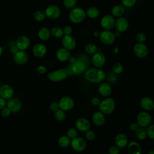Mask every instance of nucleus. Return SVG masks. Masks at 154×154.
<instances>
[{
	"label": "nucleus",
	"instance_id": "1",
	"mask_svg": "<svg viewBox=\"0 0 154 154\" xmlns=\"http://www.w3.org/2000/svg\"><path fill=\"white\" fill-rule=\"evenodd\" d=\"M84 78L90 82L99 83L105 79V73L102 69L99 68H90L85 71Z\"/></svg>",
	"mask_w": 154,
	"mask_h": 154
},
{
	"label": "nucleus",
	"instance_id": "2",
	"mask_svg": "<svg viewBox=\"0 0 154 154\" xmlns=\"http://www.w3.org/2000/svg\"><path fill=\"white\" fill-rule=\"evenodd\" d=\"M86 13L81 7L73 8L69 14L70 20L75 23L81 22L85 17Z\"/></svg>",
	"mask_w": 154,
	"mask_h": 154
},
{
	"label": "nucleus",
	"instance_id": "3",
	"mask_svg": "<svg viewBox=\"0 0 154 154\" xmlns=\"http://www.w3.org/2000/svg\"><path fill=\"white\" fill-rule=\"evenodd\" d=\"M116 103L113 99L106 98L101 101L99 105V111L104 114H109L113 112L115 109Z\"/></svg>",
	"mask_w": 154,
	"mask_h": 154
},
{
	"label": "nucleus",
	"instance_id": "4",
	"mask_svg": "<svg viewBox=\"0 0 154 154\" xmlns=\"http://www.w3.org/2000/svg\"><path fill=\"white\" fill-rule=\"evenodd\" d=\"M68 73L67 70L64 69H60L48 73V78L51 81L58 82L65 79Z\"/></svg>",
	"mask_w": 154,
	"mask_h": 154
},
{
	"label": "nucleus",
	"instance_id": "5",
	"mask_svg": "<svg viewBox=\"0 0 154 154\" xmlns=\"http://www.w3.org/2000/svg\"><path fill=\"white\" fill-rule=\"evenodd\" d=\"M137 121L140 127L147 128L152 122V117L148 112L141 111L137 114Z\"/></svg>",
	"mask_w": 154,
	"mask_h": 154
},
{
	"label": "nucleus",
	"instance_id": "6",
	"mask_svg": "<svg viewBox=\"0 0 154 154\" xmlns=\"http://www.w3.org/2000/svg\"><path fill=\"white\" fill-rule=\"evenodd\" d=\"M70 145L73 150L75 152H80L83 151L87 146L86 142L84 138L82 137H76L71 141Z\"/></svg>",
	"mask_w": 154,
	"mask_h": 154
},
{
	"label": "nucleus",
	"instance_id": "7",
	"mask_svg": "<svg viewBox=\"0 0 154 154\" xmlns=\"http://www.w3.org/2000/svg\"><path fill=\"white\" fill-rule=\"evenodd\" d=\"M100 41L105 45H109L114 43L116 39L115 34L109 30H105L100 33Z\"/></svg>",
	"mask_w": 154,
	"mask_h": 154
},
{
	"label": "nucleus",
	"instance_id": "8",
	"mask_svg": "<svg viewBox=\"0 0 154 154\" xmlns=\"http://www.w3.org/2000/svg\"><path fill=\"white\" fill-rule=\"evenodd\" d=\"M45 13L46 16L49 19H55L60 17L61 14V10L58 6L51 5L46 8Z\"/></svg>",
	"mask_w": 154,
	"mask_h": 154
},
{
	"label": "nucleus",
	"instance_id": "9",
	"mask_svg": "<svg viewBox=\"0 0 154 154\" xmlns=\"http://www.w3.org/2000/svg\"><path fill=\"white\" fill-rule=\"evenodd\" d=\"M60 108L64 111H69L74 106L73 100L69 96L62 97L58 102Z\"/></svg>",
	"mask_w": 154,
	"mask_h": 154
},
{
	"label": "nucleus",
	"instance_id": "10",
	"mask_svg": "<svg viewBox=\"0 0 154 154\" xmlns=\"http://www.w3.org/2000/svg\"><path fill=\"white\" fill-rule=\"evenodd\" d=\"M148 48L143 43H137L134 47L135 55L139 58H144L148 54Z\"/></svg>",
	"mask_w": 154,
	"mask_h": 154
},
{
	"label": "nucleus",
	"instance_id": "11",
	"mask_svg": "<svg viewBox=\"0 0 154 154\" xmlns=\"http://www.w3.org/2000/svg\"><path fill=\"white\" fill-rule=\"evenodd\" d=\"M7 106L11 112H17L22 109V104L21 101L17 98H10L7 103Z\"/></svg>",
	"mask_w": 154,
	"mask_h": 154
},
{
	"label": "nucleus",
	"instance_id": "12",
	"mask_svg": "<svg viewBox=\"0 0 154 154\" xmlns=\"http://www.w3.org/2000/svg\"><path fill=\"white\" fill-rule=\"evenodd\" d=\"M100 25L105 30L112 29L115 25V20L111 15H105L100 20Z\"/></svg>",
	"mask_w": 154,
	"mask_h": 154
},
{
	"label": "nucleus",
	"instance_id": "13",
	"mask_svg": "<svg viewBox=\"0 0 154 154\" xmlns=\"http://www.w3.org/2000/svg\"><path fill=\"white\" fill-rule=\"evenodd\" d=\"M106 61L105 56L100 52H96L92 57V63L96 67L103 66Z\"/></svg>",
	"mask_w": 154,
	"mask_h": 154
},
{
	"label": "nucleus",
	"instance_id": "14",
	"mask_svg": "<svg viewBox=\"0 0 154 154\" xmlns=\"http://www.w3.org/2000/svg\"><path fill=\"white\" fill-rule=\"evenodd\" d=\"M30 45V40L29 38L25 35L19 37L16 42V46L20 51L27 49Z\"/></svg>",
	"mask_w": 154,
	"mask_h": 154
},
{
	"label": "nucleus",
	"instance_id": "15",
	"mask_svg": "<svg viewBox=\"0 0 154 154\" xmlns=\"http://www.w3.org/2000/svg\"><path fill=\"white\" fill-rule=\"evenodd\" d=\"M13 94L14 90L10 85L4 84L0 87V97L5 100L11 98Z\"/></svg>",
	"mask_w": 154,
	"mask_h": 154
},
{
	"label": "nucleus",
	"instance_id": "16",
	"mask_svg": "<svg viewBox=\"0 0 154 154\" xmlns=\"http://www.w3.org/2000/svg\"><path fill=\"white\" fill-rule=\"evenodd\" d=\"M63 47L69 51L73 49L76 46V41L70 35H65L62 39Z\"/></svg>",
	"mask_w": 154,
	"mask_h": 154
},
{
	"label": "nucleus",
	"instance_id": "17",
	"mask_svg": "<svg viewBox=\"0 0 154 154\" xmlns=\"http://www.w3.org/2000/svg\"><path fill=\"white\" fill-rule=\"evenodd\" d=\"M28 60V56L26 52L24 51L19 50L17 53L14 54L13 60L14 61L19 65L25 64Z\"/></svg>",
	"mask_w": 154,
	"mask_h": 154
},
{
	"label": "nucleus",
	"instance_id": "18",
	"mask_svg": "<svg viewBox=\"0 0 154 154\" xmlns=\"http://www.w3.org/2000/svg\"><path fill=\"white\" fill-rule=\"evenodd\" d=\"M115 27L117 31L124 32L129 27V22L125 17H120L115 21Z\"/></svg>",
	"mask_w": 154,
	"mask_h": 154
},
{
	"label": "nucleus",
	"instance_id": "19",
	"mask_svg": "<svg viewBox=\"0 0 154 154\" xmlns=\"http://www.w3.org/2000/svg\"><path fill=\"white\" fill-rule=\"evenodd\" d=\"M76 128L81 132H86L90 128V122L85 118H79L75 122Z\"/></svg>",
	"mask_w": 154,
	"mask_h": 154
},
{
	"label": "nucleus",
	"instance_id": "20",
	"mask_svg": "<svg viewBox=\"0 0 154 154\" xmlns=\"http://www.w3.org/2000/svg\"><path fill=\"white\" fill-rule=\"evenodd\" d=\"M46 47L45 45L38 43L35 44L32 48V52L34 55L38 58L44 57L46 54Z\"/></svg>",
	"mask_w": 154,
	"mask_h": 154
},
{
	"label": "nucleus",
	"instance_id": "21",
	"mask_svg": "<svg viewBox=\"0 0 154 154\" xmlns=\"http://www.w3.org/2000/svg\"><path fill=\"white\" fill-rule=\"evenodd\" d=\"M115 143L116 145L119 148H125L128 146V138L125 134H118L115 137Z\"/></svg>",
	"mask_w": 154,
	"mask_h": 154
},
{
	"label": "nucleus",
	"instance_id": "22",
	"mask_svg": "<svg viewBox=\"0 0 154 154\" xmlns=\"http://www.w3.org/2000/svg\"><path fill=\"white\" fill-rule=\"evenodd\" d=\"M56 57L60 61H66L69 60L70 54L69 50L64 48H59L56 52Z\"/></svg>",
	"mask_w": 154,
	"mask_h": 154
},
{
	"label": "nucleus",
	"instance_id": "23",
	"mask_svg": "<svg viewBox=\"0 0 154 154\" xmlns=\"http://www.w3.org/2000/svg\"><path fill=\"white\" fill-rule=\"evenodd\" d=\"M92 121L97 126H102L105 122V117L103 113L99 111H96L92 116Z\"/></svg>",
	"mask_w": 154,
	"mask_h": 154
},
{
	"label": "nucleus",
	"instance_id": "24",
	"mask_svg": "<svg viewBox=\"0 0 154 154\" xmlns=\"http://www.w3.org/2000/svg\"><path fill=\"white\" fill-rule=\"evenodd\" d=\"M140 106L145 111H150L153 109L154 102L150 97H144L140 100Z\"/></svg>",
	"mask_w": 154,
	"mask_h": 154
},
{
	"label": "nucleus",
	"instance_id": "25",
	"mask_svg": "<svg viewBox=\"0 0 154 154\" xmlns=\"http://www.w3.org/2000/svg\"><path fill=\"white\" fill-rule=\"evenodd\" d=\"M128 152L129 154H141V147L140 145L135 142L132 141L128 144Z\"/></svg>",
	"mask_w": 154,
	"mask_h": 154
},
{
	"label": "nucleus",
	"instance_id": "26",
	"mask_svg": "<svg viewBox=\"0 0 154 154\" xmlns=\"http://www.w3.org/2000/svg\"><path fill=\"white\" fill-rule=\"evenodd\" d=\"M85 64L81 61H75L72 63L71 66V70L73 73L75 74L81 73L85 69Z\"/></svg>",
	"mask_w": 154,
	"mask_h": 154
},
{
	"label": "nucleus",
	"instance_id": "27",
	"mask_svg": "<svg viewBox=\"0 0 154 154\" xmlns=\"http://www.w3.org/2000/svg\"><path fill=\"white\" fill-rule=\"evenodd\" d=\"M112 91L111 87L107 83H102L99 87V92L103 96H108Z\"/></svg>",
	"mask_w": 154,
	"mask_h": 154
},
{
	"label": "nucleus",
	"instance_id": "28",
	"mask_svg": "<svg viewBox=\"0 0 154 154\" xmlns=\"http://www.w3.org/2000/svg\"><path fill=\"white\" fill-rule=\"evenodd\" d=\"M38 37L43 41H46L48 40L51 35V31L46 27L41 28L38 32Z\"/></svg>",
	"mask_w": 154,
	"mask_h": 154
},
{
	"label": "nucleus",
	"instance_id": "29",
	"mask_svg": "<svg viewBox=\"0 0 154 154\" xmlns=\"http://www.w3.org/2000/svg\"><path fill=\"white\" fill-rule=\"evenodd\" d=\"M71 140L70 138H69L67 136H61L59 138L58 140V145L63 148H66L69 147L70 145Z\"/></svg>",
	"mask_w": 154,
	"mask_h": 154
},
{
	"label": "nucleus",
	"instance_id": "30",
	"mask_svg": "<svg viewBox=\"0 0 154 154\" xmlns=\"http://www.w3.org/2000/svg\"><path fill=\"white\" fill-rule=\"evenodd\" d=\"M86 15L91 19L96 18L99 15V10L95 7H90L86 11Z\"/></svg>",
	"mask_w": 154,
	"mask_h": 154
},
{
	"label": "nucleus",
	"instance_id": "31",
	"mask_svg": "<svg viewBox=\"0 0 154 154\" xmlns=\"http://www.w3.org/2000/svg\"><path fill=\"white\" fill-rule=\"evenodd\" d=\"M111 13L115 17H120L124 13V8L122 5H116L112 7Z\"/></svg>",
	"mask_w": 154,
	"mask_h": 154
},
{
	"label": "nucleus",
	"instance_id": "32",
	"mask_svg": "<svg viewBox=\"0 0 154 154\" xmlns=\"http://www.w3.org/2000/svg\"><path fill=\"white\" fill-rule=\"evenodd\" d=\"M135 137L139 140H143L147 137L146 131L144 128H139L135 132Z\"/></svg>",
	"mask_w": 154,
	"mask_h": 154
},
{
	"label": "nucleus",
	"instance_id": "33",
	"mask_svg": "<svg viewBox=\"0 0 154 154\" xmlns=\"http://www.w3.org/2000/svg\"><path fill=\"white\" fill-rule=\"evenodd\" d=\"M63 30L59 26H54L51 30V34L54 37L60 38L63 35Z\"/></svg>",
	"mask_w": 154,
	"mask_h": 154
},
{
	"label": "nucleus",
	"instance_id": "34",
	"mask_svg": "<svg viewBox=\"0 0 154 154\" xmlns=\"http://www.w3.org/2000/svg\"><path fill=\"white\" fill-rule=\"evenodd\" d=\"M66 115L64 110L59 109L54 112V117L58 121H63L66 119Z\"/></svg>",
	"mask_w": 154,
	"mask_h": 154
},
{
	"label": "nucleus",
	"instance_id": "35",
	"mask_svg": "<svg viewBox=\"0 0 154 154\" xmlns=\"http://www.w3.org/2000/svg\"><path fill=\"white\" fill-rule=\"evenodd\" d=\"M97 46L93 43H88L85 46V51L88 54H94L97 52Z\"/></svg>",
	"mask_w": 154,
	"mask_h": 154
},
{
	"label": "nucleus",
	"instance_id": "36",
	"mask_svg": "<svg viewBox=\"0 0 154 154\" xmlns=\"http://www.w3.org/2000/svg\"><path fill=\"white\" fill-rule=\"evenodd\" d=\"M34 19L38 22H41L45 20L46 17V14L45 12L41 11V10H38L35 11L34 14Z\"/></svg>",
	"mask_w": 154,
	"mask_h": 154
},
{
	"label": "nucleus",
	"instance_id": "37",
	"mask_svg": "<svg viewBox=\"0 0 154 154\" xmlns=\"http://www.w3.org/2000/svg\"><path fill=\"white\" fill-rule=\"evenodd\" d=\"M77 4V0H64L63 5L64 6L69 9L73 8L75 7Z\"/></svg>",
	"mask_w": 154,
	"mask_h": 154
},
{
	"label": "nucleus",
	"instance_id": "38",
	"mask_svg": "<svg viewBox=\"0 0 154 154\" xmlns=\"http://www.w3.org/2000/svg\"><path fill=\"white\" fill-rule=\"evenodd\" d=\"M123 69V67L122 64L120 63H116L113 66H112V70L114 73L117 74H119L122 72Z\"/></svg>",
	"mask_w": 154,
	"mask_h": 154
},
{
	"label": "nucleus",
	"instance_id": "39",
	"mask_svg": "<svg viewBox=\"0 0 154 154\" xmlns=\"http://www.w3.org/2000/svg\"><path fill=\"white\" fill-rule=\"evenodd\" d=\"M147 136L151 139L154 140V125H150L146 129Z\"/></svg>",
	"mask_w": 154,
	"mask_h": 154
},
{
	"label": "nucleus",
	"instance_id": "40",
	"mask_svg": "<svg viewBox=\"0 0 154 154\" xmlns=\"http://www.w3.org/2000/svg\"><path fill=\"white\" fill-rule=\"evenodd\" d=\"M67 136L70 138V139H73L75 138H76L78 135V132L76 131V129L75 128H70L68 131H67Z\"/></svg>",
	"mask_w": 154,
	"mask_h": 154
},
{
	"label": "nucleus",
	"instance_id": "41",
	"mask_svg": "<svg viewBox=\"0 0 154 154\" xmlns=\"http://www.w3.org/2000/svg\"><path fill=\"white\" fill-rule=\"evenodd\" d=\"M85 132V137L88 141H92L95 138V133L93 131L88 130Z\"/></svg>",
	"mask_w": 154,
	"mask_h": 154
},
{
	"label": "nucleus",
	"instance_id": "42",
	"mask_svg": "<svg viewBox=\"0 0 154 154\" xmlns=\"http://www.w3.org/2000/svg\"><path fill=\"white\" fill-rule=\"evenodd\" d=\"M120 152V148L116 145L111 146L108 149V154H119Z\"/></svg>",
	"mask_w": 154,
	"mask_h": 154
},
{
	"label": "nucleus",
	"instance_id": "43",
	"mask_svg": "<svg viewBox=\"0 0 154 154\" xmlns=\"http://www.w3.org/2000/svg\"><path fill=\"white\" fill-rule=\"evenodd\" d=\"M146 35L143 32H139L136 35V40L138 43H143L146 40Z\"/></svg>",
	"mask_w": 154,
	"mask_h": 154
},
{
	"label": "nucleus",
	"instance_id": "44",
	"mask_svg": "<svg viewBox=\"0 0 154 154\" xmlns=\"http://www.w3.org/2000/svg\"><path fill=\"white\" fill-rule=\"evenodd\" d=\"M11 112V110L7 106V107L5 106L1 109V114L3 117H8L10 115Z\"/></svg>",
	"mask_w": 154,
	"mask_h": 154
},
{
	"label": "nucleus",
	"instance_id": "45",
	"mask_svg": "<svg viewBox=\"0 0 154 154\" xmlns=\"http://www.w3.org/2000/svg\"><path fill=\"white\" fill-rule=\"evenodd\" d=\"M122 2L126 7H131L135 5L136 3V0H122Z\"/></svg>",
	"mask_w": 154,
	"mask_h": 154
},
{
	"label": "nucleus",
	"instance_id": "46",
	"mask_svg": "<svg viewBox=\"0 0 154 154\" xmlns=\"http://www.w3.org/2000/svg\"><path fill=\"white\" fill-rule=\"evenodd\" d=\"M49 108L51 109V111L55 112L56 111H57L58 109H60V106H59V104H58V102H52L49 106Z\"/></svg>",
	"mask_w": 154,
	"mask_h": 154
},
{
	"label": "nucleus",
	"instance_id": "47",
	"mask_svg": "<svg viewBox=\"0 0 154 154\" xmlns=\"http://www.w3.org/2000/svg\"><path fill=\"white\" fill-rule=\"evenodd\" d=\"M37 71L40 74H44L47 72V69L45 66L40 65L37 67Z\"/></svg>",
	"mask_w": 154,
	"mask_h": 154
},
{
	"label": "nucleus",
	"instance_id": "48",
	"mask_svg": "<svg viewBox=\"0 0 154 154\" xmlns=\"http://www.w3.org/2000/svg\"><path fill=\"white\" fill-rule=\"evenodd\" d=\"M63 30V33L65 35H70L72 32V27L70 26H66Z\"/></svg>",
	"mask_w": 154,
	"mask_h": 154
},
{
	"label": "nucleus",
	"instance_id": "49",
	"mask_svg": "<svg viewBox=\"0 0 154 154\" xmlns=\"http://www.w3.org/2000/svg\"><path fill=\"white\" fill-rule=\"evenodd\" d=\"M140 126H139V125L138 124V123H132L131 125H130V129L132 131H134L135 132Z\"/></svg>",
	"mask_w": 154,
	"mask_h": 154
},
{
	"label": "nucleus",
	"instance_id": "50",
	"mask_svg": "<svg viewBox=\"0 0 154 154\" xmlns=\"http://www.w3.org/2000/svg\"><path fill=\"white\" fill-rule=\"evenodd\" d=\"M100 102V100L97 97H93L91 100V103H92V105H95V106L99 105Z\"/></svg>",
	"mask_w": 154,
	"mask_h": 154
},
{
	"label": "nucleus",
	"instance_id": "51",
	"mask_svg": "<svg viewBox=\"0 0 154 154\" xmlns=\"http://www.w3.org/2000/svg\"><path fill=\"white\" fill-rule=\"evenodd\" d=\"M6 105H7V103L5 102V100L0 97V110H1L4 107H5Z\"/></svg>",
	"mask_w": 154,
	"mask_h": 154
},
{
	"label": "nucleus",
	"instance_id": "52",
	"mask_svg": "<svg viewBox=\"0 0 154 154\" xmlns=\"http://www.w3.org/2000/svg\"><path fill=\"white\" fill-rule=\"evenodd\" d=\"M19 51V49L17 48V47L16 46H13L11 48V52L12 54H15L16 53H17L18 51Z\"/></svg>",
	"mask_w": 154,
	"mask_h": 154
},
{
	"label": "nucleus",
	"instance_id": "53",
	"mask_svg": "<svg viewBox=\"0 0 154 154\" xmlns=\"http://www.w3.org/2000/svg\"><path fill=\"white\" fill-rule=\"evenodd\" d=\"M93 35H94L95 37H99V35H100V32H99V31H95L93 32Z\"/></svg>",
	"mask_w": 154,
	"mask_h": 154
},
{
	"label": "nucleus",
	"instance_id": "54",
	"mask_svg": "<svg viewBox=\"0 0 154 154\" xmlns=\"http://www.w3.org/2000/svg\"><path fill=\"white\" fill-rule=\"evenodd\" d=\"M2 52H3V49H2V48L0 46V57H1L2 54Z\"/></svg>",
	"mask_w": 154,
	"mask_h": 154
},
{
	"label": "nucleus",
	"instance_id": "55",
	"mask_svg": "<svg viewBox=\"0 0 154 154\" xmlns=\"http://www.w3.org/2000/svg\"><path fill=\"white\" fill-rule=\"evenodd\" d=\"M147 154H154V150H150Z\"/></svg>",
	"mask_w": 154,
	"mask_h": 154
},
{
	"label": "nucleus",
	"instance_id": "56",
	"mask_svg": "<svg viewBox=\"0 0 154 154\" xmlns=\"http://www.w3.org/2000/svg\"><path fill=\"white\" fill-rule=\"evenodd\" d=\"M153 109L154 110V106H153Z\"/></svg>",
	"mask_w": 154,
	"mask_h": 154
},
{
	"label": "nucleus",
	"instance_id": "57",
	"mask_svg": "<svg viewBox=\"0 0 154 154\" xmlns=\"http://www.w3.org/2000/svg\"><path fill=\"white\" fill-rule=\"evenodd\" d=\"M103 154H108V153H103Z\"/></svg>",
	"mask_w": 154,
	"mask_h": 154
},
{
	"label": "nucleus",
	"instance_id": "58",
	"mask_svg": "<svg viewBox=\"0 0 154 154\" xmlns=\"http://www.w3.org/2000/svg\"></svg>",
	"mask_w": 154,
	"mask_h": 154
}]
</instances>
